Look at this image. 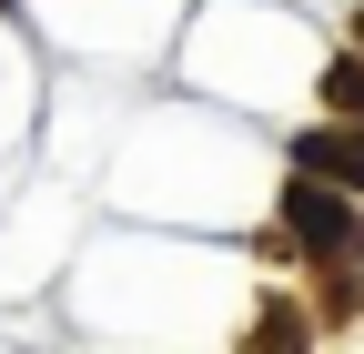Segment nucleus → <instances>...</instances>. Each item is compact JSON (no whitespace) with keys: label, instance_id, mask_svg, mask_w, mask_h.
Wrapping results in <instances>:
<instances>
[{"label":"nucleus","instance_id":"2","mask_svg":"<svg viewBox=\"0 0 364 354\" xmlns=\"http://www.w3.org/2000/svg\"><path fill=\"white\" fill-rule=\"evenodd\" d=\"M294 162H304V183H324V193H354V203H364V132H304Z\"/></svg>","mask_w":364,"mask_h":354},{"label":"nucleus","instance_id":"4","mask_svg":"<svg viewBox=\"0 0 364 354\" xmlns=\"http://www.w3.org/2000/svg\"><path fill=\"white\" fill-rule=\"evenodd\" d=\"M324 102H334V112H354V122H364V61H334V71H324Z\"/></svg>","mask_w":364,"mask_h":354},{"label":"nucleus","instance_id":"3","mask_svg":"<svg viewBox=\"0 0 364 354\" xmlns=\"http://www.w3.org/2000/svg\"><path fill=\"white\" fill-rule=\"evenodd\" d=\"M253 354H304V314H284V304H273V314L253 324Z\"/></svg>","mask_w":364,"mask_h":354},{"label":"nucleus","instance_id":"1","mask_svg":"<svg viewBox=\"0 0 364 354\" xmlns=\"http://www.w3.org/2000/svg\"><path fill=\"white\" fill-rule=\"evenodd\" d=\"M284 213H294V233H304V253H324V263H364V213H354V193H324V183H294L284 193Z\"/></svg>","mask_w":364,"mask_h":354},{"label":"nucleus","instance_id":"5","mask_svg":"<svg viewBox=\"0 0 364 354\" xmlns=\"http://www.w3.org/2000/svg\"><path fill=\"white\" fill-rule=\"evenodd\" d=\"M354 31H364V21H354Z\"/></svg>","mask_w":364,"mask_h":354}]
</instances>
